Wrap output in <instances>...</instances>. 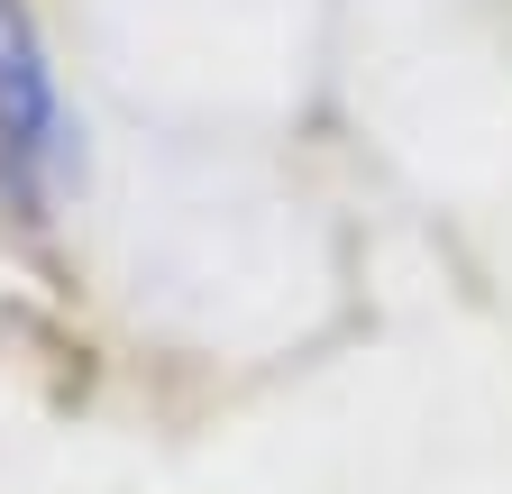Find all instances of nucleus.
Here are the masks:
<instances>
[{
	"label": "nucleus",
	"instance_id": "f257e3e1",
	"mask_svg": "<svg viewBox=\"0 0 512 494\" xmlns=\"http://www.w3.org/2000/svg\"><path fill=\"white\" fill-rule=\"evenodd\" d=\"M64 119H55V83H46V55L28 37V10L0 0V183L28 193V174L55 156Z\"/></svg>",
	"mask_w": 512,
	"mask_h": 494
}]
</instances>
